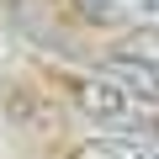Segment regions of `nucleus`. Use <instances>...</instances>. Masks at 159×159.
<instances>
[{"instance_id": "nucleus-1", "label": "nucleus", "mask_w": 159, "mask_h": 159, "mask_svg": "<svg viewBox=\"0 0 159 159\" xmlns=\"http://www.w3.org/2000/svg\"><path fill=\"white\" fill-rule=\"evenodd\" d=\"M69 96L90 122H127L133 117V96L106 74H69Z\"/></svg>"}, {"instance_id": "nucleus-4", "label": "nucleus", "mask_w": 159, "mask_h": 159, "mask_svg": "<svg viewBox=\"0 0 159 159\" xmlns=\"http://www.w3.org/2000/svg\"><path fill=\"white\" fill-rule=\"evenodd\" d=\"M122 48H127V53L154 74V85H159V32H138V37H133V43H122Z\"/></svg>"}, {"instance_id": "nucleus-2", "label": "nucleus", "mask_w": 159, "mask_h": 159, "mask_svg": "<svg viewBox=\"0 0 159 159\" xmlns=\"http://www.w3.org/2000/svg\"><path fill=\"white\" fill-rule=\"evenodd\" d=\"M74 159H159L148 138H90Z\"/></svg>"}, {"instance_id": "nucleus-3", "label": "nucleus", "mask_w": 159, "mask_h": 159, "mask_svg": "<svg viewBox=\"0 0 159 159\" xmlns=\"http://www.w3.org/2000/svg\"><path fill=\"white\" fill-rule=\"evenodd\" d=\"M80 16L96 21V27H127L133 21V0H74Z\"/></svg>"}]
</instances>
